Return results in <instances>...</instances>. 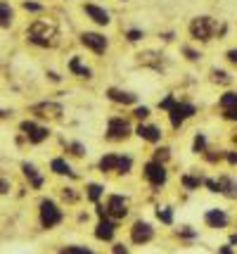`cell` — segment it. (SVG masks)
<instances>
[{
  "mask_svg": "<svg viewBox=\"0 0 237 254\" xmlns=\"http://www.w3.org/2000/svg\"><path fill=\"white\" fill-rule=\"evenodd\" d=\"M104 209H107V216L114 219V221H124L128 219V214H131V202L126 197L124 192H109L107 197H104Z\"/></svg>",
  "mask_w": 237,
  "mask_h": 254,
  "instance_id": "7",
  "label": "cell"
},
{
  "mask_svg": "<svg viewBox=\"0 0 237 254\" xmlns=\"http://www.w3.org/2000/svg\"><path fill=\"white\" fill-rule=\"evenodd\" d=\"M226 60L230 62V64L237 66V48H228V50H226Z\"/></svg>",
  "mask_w": 237,
  "mask_h": 254,
  "instance_id": "40",
  "label": "cell"
},
{
  "mask_svg": "<svg viewBox=\"0 0 237 254\" xmlns=\"http://www.w3.org/2000/svg\"><path fill=\"white\" fill-rule=\"evenodd\" d=\"M24 10H29V12H43V5H38V2H24Z\"/></svg>",
  "mask_w": 237,
  "mask_h": 254,
  "instance_id": "42",
  "label": "cell"
},
{
  "mask_svg": "<svg viewBox=\"0 0 237 254\" xmlns=\"http://www.w3.org/2000/svg\"><path fill=\"white\" fill-rule=\"evenodd\" d=\"M197 112H199V107H197L192 100H178V102L173 105V110L166 112V117H169V126L173 128V131H181L192 117H197Z\"/></svg>",
  "mask_w": 237,
  "mask_h": 254,
  "instance_id": "4",
  "label": "cell"
},
{
  "mask_svg": "<svg viewBox=\"0 0 237 254\" xmlns=\"http://www.w3.org/2000/svg\"><path fill=\"white\" fill-rule=\"evenodd\" d=\"M136 135L142 140V143H149V145L164 143V131H161V126H157V124H152V122L136 124Z\"/></svg>",
  "mask_w": 237,
  "mask_h": 254,
  "instance_id": "11",
  "label": "cell"
},
{
  "mask_svg": "<svg viewBox=\"0 0 237 254\" xmlns=\"http://www.w3.org/2000/svg\"><path fill=\"white\" fill-rule=\"evenodd\" d=\"M79 43L88 53H93V55H97V57H104L109 53V38L100 31H83L79 36Z\"/></svg>",
  "mask_w": 237,
  "mask_h": 254,
  "instance_id": "8",
  "label": "cell"
},
{
  "mask_svg": "<svg viewBox=\"0 0 237 254\" xmlns=\"http://www.w3.org/2000/svg\"><path fill=\"white\" fill-rule=\"evenodd\" d=\"M216 181H218V195L230 199V202H235L237 199V176H233V174H218Z\"/></svg>",
  "mask_w": 237,
  "mask_h": 254,
  "instance_id": "16",
  "label": "cell"
},
{
  "mask_svg": "<svg viewBox=\"0 0 237 254\" xmlns=\"http://www.w3.org/2000/svg\"><path fill=\"white\" fill-rule=\"evenodd\" d=\"M69 71H71L74 76L86 78V81H91L93 78V69L86 64V62H83V57H79V55H74L71 60H69Z\"/></svg>",
  "mask_w": 237,
  "mask_h": 254,
  "instance_id": "18",
  "label": "cell"
},
{
  "mask_svg": "<svg viewBox=\"0 0 237 254\" xmlns=\"http://www.w3.org/2000/svg\"><path fill=\"white\" fill-rule=\"evenodd\" d=\"M5 192H10V183L5 178H0V195H5Z\"/></svg>",
  "mask_w": 237,
  "mask_h": 254,
  "instance_id": "44",
  "label": "cell"
},
{
  "mask_svg": "<svg viewBox=\"0 0 237 254\" xmlns=\"http://www.w3.org/2000/svg\"><path fill=\"white\" fill-rule=\"evenodd\" d=\"M121 2H128V0H121Z\"/></svg>",
  "mask_w": 237,
  "mask_h": 254,
  "instance_id": "49",
  "label": "cell"
},
{
  "mask_svg": "<svg viewBox=\"0 0 237 254\" xmlns=\"http://www.w3.org/2000/svg\"><path fill=\"white\" fill-rule=\"evenodd\" d=\"M124 38L128 41V43H140L142 38H145V31L142 29H126V33H124Z\"/></svg>",
  "mask_w": 237,
  "mask_h": 254,
  "instance_id": "35",
  "label": "cell"
},
{
  "mask_svg": "<svg viewBox=\"0 0 237 254\" xmlns=\"http://www.w3.org/2000/svg\"><path fill=\"white\" fill-rule=\"evenodd\" d=\"M50 171H52L55 176L76 178V171L71 169V164L67 162V157H52V159H50Z\"/></svg>",
  "mask_w": 237,
  "mask_h": 254,
  "instance_id": "19",
  "label": "cell"
},
{
  "mask_svg": "<svg viewBox=\"0 0 237 254\" xmlns=\"http://www.w3.org/2000/svg\"><path fill=\"white\" fill-rule=\"evenodd\" d=\"M230 145H233V150H237V126L230 131Z\"/></svg>",
  "mask_w": 237,
  "mask_h": 254,
  "instance_id": "45",
  "label": "cell"
},
{
  "mask_svg": "<svg viewBox=\"0 0 237 254\" xmlns=\"http://www.w3.org/2000/svg\"><path fill=\"white\" fill-rule=\"evenodd\" d=\"M204 174H181V188L188 190V192H194V190L204 188Z\"/></svg>",
  "mask_w": 237,
  "mask_h": 254,
  "instance_id": "20",
  "label": "cell"
},
{
  "mask_svg": "<svg viewBox=\"0 0 237 254\" xmlns=\"http://www.w3.org/2000/svg\"><path fill=\"white\" fill-rule=\"evenodd\" d=\"M133 166H136V159H133V155H128V152H124V155L119 157V166H116V176H131Z\"/></svg>",
  "mask_w": 237,
  "mask_h": 254,
  "instance_id": "24",
  "label": "cell"
},
{
  "mask_svg": "<svg viewBox=\"0 0 237 254\" xmlns=\"http://www.w3.org/2000/svg\"><path fill=\"white\" fill-rule=\"evenodd\" d=\"M142 178H145V183L154 192H161V190L169 186V169H166L164 162H157V159L149 157L145 164H142Z\"/></svg>",
  "mask_w": 237,
  "mask_h": 254,
  "instance_id": "3",
  "label": "cell"
},
{
  "mask_svg": "<svg viewBox=\"0 0 237 254\" xmlns=\"http://www.w3.org/2000/svg\"><path fill=\"white\" fill-rule=\"evenodd\" d=\"M62 197H64V202H69V204H76L81 199V195L74 188H62Z\"/></svg>",
  "mask_w": 237,
  "mask_h": 254,
  "instance_id": "36",
  "label": "cell"
},
{
  "mask_svg": "<svg viewBox=\"0 0 237 254\" xmlns=\"http://www.w3.org/2000/svg\"><path fill=\"white\" fill-rule=\"evenodd\" d=\"M218 107H221V110H235L237 107V90H226V93L218 98Z\"/></svg>",
  "mask_w": 237,
  "mask_h": 254,
  "instance_id": "29",
  "label": "cell"
},
{
  "mask_svg": "<svg viewBox=\"0 0 237 254\" xmlns=\"http://www.w3.org/2000/svg\"><path fill=\"white\" fill-rule=\"evenodd\" d=\"M178 100H181V98H178L176 93H166V95H164V98H161V100L157 102V110H161V112L173 110V105H176Z\"/></svg>",
  "mask_w": 237,
  "mask_h": 254,
  "instance_id": "32",
  "label": "cell"
},
{
  "mask_svg": "<svg viewBox=\"0 0 237 254\" xmlns=\"http://www.w3.org/2000/svg\"><path fill=\"white\" fill-rule=\"evenodd\" d=\"M209 74H211V81H214V83H221V86H233V81H235V78H233V74H230V71H226V69H216V66H214Z\"/></svg>",
  "mask_w": 237,
  "mask_h": 254,
  "instance_id": "27",
  "label": "cell"
},
{
  "mask_svg": "<svg viewBox=\"0 0 237 254\" xmlns=\"http://www.w3.org/2000/svg\"><path fill=\"white\" fill-rule=\"evenodd\" d=\"M38 219H41V226L43 228H57L59 223L64 221V211H62V207L57 204L55 199H41V204H38Z\"/></svg>",
  "mask_w": 237,
  "mask_h": 254,
  "instance_id": "6",
  "label": "cell"
},
{
  "mask_svg": "<svg viewBox=\"0 0 237 254\" xmlns=\"http://www.w3.org/2000/svg\"><path fill=\"white\" fill-rule=\"evenodd\" d=\"M12 19H14V12H12L10 2L0 0V26H2V29H7V26H12Z\"/></svg>",
  "mask_w": 237,
  "mask_h": 254,
  "instance_id": "28",
  "label": "cell"
},
{
  "mask_svg": "<svg viewBox=\"0 0 237 254\" xmlns=\"http://www.w3.org/2000/svg\"><path fill=\"white\" fill-rule=\"evenodd\" d=\"M197 235H199V233L194 231L192 226H181V231H178V238H181V240H194Z\"/></svg>",
  "mask_w": 237,
  "mask_h": 254,
  "instance_id": "37",
  "label": "cell"
},
{
  "mask_svg": "<svg viewBox=\"0 0 237 254\" xmlns=\"http://www.w3.org/2000/svg\"><path fill=\"white\" fill-rule=\"evenodd\" d=\"M206 150H209V138H206L204 131H197L194 138H192V152H194V155H204Z\"/></svg>",
  "mask_w": 237,
  "mask_h": 254,
  "instance_id": "26",
  "label": "cell"
},
{
  "mask_svg": "<svg viewBox=\"0 0 237 254\" xmlns=\"http://www.w3.org/2000/svg\"><path fill=\"white\" fill-rule=\"evenodd\" d=\"M228 245H233V247L237 245V233H230V238H228Z\"/></svg>",
  "mask_w": 237,
  "mask_h": 254,
  "instance_id": "47",
  "label": "cell"
},
{
  "mask_svg": "<svg viewBox=\"0 0 237 254\" xmlns=\"http://www.w3.org/2000/svg\"><path fill=\"white\" fill-rule=\"evenodd\" d=\"M29 41L38 48H52L57 45V29L55 24H50L47 19H41V22H34L31 29H29Z\"/></svg>",
  "mask_w": 237,
  "mask_h": 254,
  "instance_id": "5",
  "label": "cell"
},
{
  "mask_svg": "<svg viewBox=\"0 0 237 254\" xmlns=\"http://www.w3.org/2000/svg\"><path fill=\"white\" fill-rule=\"evenodd\" d=\"M204 226L206 228H211V231H226L228 226H230V214L228 209H221V207H211V209L204 211Z\"/></svg>",
  "mask_w": 237,
  "mask_h": 254,
  "instance_id": "10",
  "label": "cell"
},
{
  "mask_svg": "<svg viewBox=\"0 0 237 254\" xmlns=\"http://www.w3.org/2000/svg\"><path fill=\"white\" fill-rule=\"evenodd\" d=\"M83 14H86L95 26H109V24H112L109 10L102 7V5H97V2H83Z\"/></svg>",
  "mask_w": 237,
  "mask_h": 254,
  "instance_id": "14",
  "label": "cell"
},
{
  "mask_svg": "<svg viewBox=\"0 0 237 254\" xmlns=\"http://www.w3.org/2000/svg\"><path fill=\"white\" fill-rule=\"evenodd\" d=\"M83 254H95V252H93L91 247H86V252H83Z\"/></svg>",
  "mask_w": 237,
  "mask_h": 254,
  "instance_id": "48",
  "label": "cell"
},
{
  "mask_svg": "<svg viewBox=\"0 0 237 254\" xmlns=\"http://www.w3.org/2000/svg\"><path fill=\"white\" fill-rule=\"evenodd\" d=\"M83 195H86V199H88V202L97 204V202H102V199L107 197V188H104L102 183H86Z\"/></svg>",
  "mask_w": 237,
  "mask_h": 254,
  "instance_id": "21",
  "label": "cell"
},
{
  "mask_svg": "<svg viewBox=\"0 0 237 254\" xmlns=\"http://www.w3.org/2000/svg\"><path fill=\"white\" fill-rule=\"evenodd\" d=\"M119 152H104V155L97 159V171L109 176V174H116V166H119Z\"/></svg>",
  "mask_w": 237,
  "mask_h": 254,
  "instance_id": "17",
  "label": "cell"
},
{
  "mask_svg": "<svg viewBox=\"0 0 237 254\" xmlns=\"http://www.w3.org/2000/svg\"><path fill=\"white\" fill-rule=\"evenodd\" d=\"M104 98L114 102V105H119V107H136L138 105V93L126 88H116V86H109L104 90Z\"/></svg>",
  "mask_w": 237,
  "mask_h": 254,
  "instance_id": "12",
  "label": "cell"
},
{
  "mask_svg": "<svg viewBox=\"0 0 237 254\" xmlns=\"http://www.w3.org/2000/svg\"><path fill=\"white\" fill-rule=\"evenodd\" d=\"M181 53L183 55H185V60H188V62H202V53H199V50H194V48H192V45H181Z\"/></svg>",
  "mask_w": 237,
  "mask_h": 254,
  "instance_id": "34",
  "label": "cell"
},
{
  "mask_svg": "<svg viewBox=\"0 0 237 254\" xmlns=\"http://www.w3.org/2000/svg\"><path fill=\"white\" fill-rule=\"evenodd\" d=\"M221 119L230 124H237V107L235 110H221Z\"/></svg>",
  "mask_w": 237,
  "mask_h": 254,
  "instance_id": "38",
  "label": "cell"
},
{
  "mask_svg": "<svg viewBox=\"0 0 237 254\" xmlns=\"http://www.w3.org/2000/svg\"><path fill=\"white\" fill-rule=\"evenodd\" d=\"M19 128H22V133L29 138V143L31 145H41L50 138V131H47L46 126H38L36 122H22Z\"/></svg>",
  "mask_w": 237,
  "mask_h": 254,
  "instance_id": "15",
  "label": "cell"
},
{
  "mask_svg": "<svg viewBox=\"0 0 237 254\" xmlns=\"http://www.w3.org/2000/svg\"><path fill=\"white\" fill-rule=\"evenodd\" d=\"M131 117H133L138 124H140V122H149V117H152V107H149V105H136V107H133V112H131Z\"/></svg>",
  "mask_w": 237,
  "mask_h": 254,
  "instance_id": "30",
  "label": "cell"
},
{
  "mask_svg": "<svg viewBox=\"0 0 237 254\" xmlns=\"http://www.w3.org/2000/svg\"><path fill=\"white\" fill-rule=\"evenodd\" d=\"M34 114L36 117H59L62 114V107L55 105V102H41L34 107Z\"/></svg>",
  "mask_w": 237,
  "mask_h": 254,
  "instance_id": "23",
  "label": "cell"
},
{
  "mask_svg": "<svg viewBox=\"0 0 237 254\" xmlns=\"http://www.w3.org/2000/svg\"><path fill=\"white\" fill-rule=\"evenodd\" d=\"M112 254H128V247L124 243H114L112 245Z\"/></svg>",
  "mask_w": 237,
  "mask_h": 254,
  "instance_id": "41",
  "label": "cell"
},
{
  "mask_svg": "<svg viewBox=\"0 0 237 254\" xmlns=\"http://www.w3.org/2000/svg\"><path fill=\"white\" fill-rule=\"evenodd\" d=\"M136 135V126L126 114H112L104 126V140L107 143H126Z\"/></svg>",
  "mask_w": 237,
  "mask_h": 254,
  "instance_id": "1",
  "label": "cell"
},
{
  "mask_svg": "<svg viewBox=\"0 0 237 254\" xmlns=\"http://www.w3.org/2000/svg\"><path fill=\"white\" fill-rule=\"evenodd\" d=\"M216 29H218V19H214L211 14H197L188 24V33L194 43H211L216 38Z\"/></svg>",
  "mask_w": 237,
  "mask_h": 254,
  "instance_id": "2",
  "label": "cell"
},
{
  "mask_svg": "<svg viewBox=\"0 0 237 254\" xmlns=\"http://www.w3.org/2000/svg\"><path fill=\"white\" fill-rule=\"evenodd\" d=\"M22 171H24V176L29 178V183H31V188H36V190H41V188H43V176L38 174V169H36L34 164H29V162H24V164H22Z\"/></svg>",
  "mask_w": 237,
  "mask_h": 254,
  "instance_id": "22",
  "label": "cell"
},
{
  "mask_svg": "<svg viewBox=\"0 0 237 254\" xmlns=\"http://www.w3.org/2000/svg\"><path fill=\"white\" fill-rule=\"evenodd\" d=\"M152 159H157V162H164V164H166V162L171 159V147H169V145H161V143L154 145Z\"/></svg>",
  "mask_w": 237,
  "mask_h": 254,
  "instance_id": "31",
  "label": "cell"
},
{
  "mask_svg": "<svg viewBox=\"0 0 237 254\" xmlns=\"http://www.w3.org/2000/svg\"><path fill=\"white\" fill-rule=\"evenodd\" d=\"M226 164L237 169V150H226Z\"/></svg>",
  "mask_w": 237,
  "mask_h": 254,
  "instance_id": "39",
  "label": "cell"
},
{
  "mask_svg": "<svg viewBox=\"0 0 237 254\" xmlns=\"http://www.w3.org/2000/svg\"><path fill=\"white\" fill-rule=\"evenodd\" d=\"M154 235H157V231H154V226L147 221V219H136V221L131 223V228H128V240L133 245H138V247L152 243Z\"/></svg>",
  "mask_w": 237,
  "mask_h": 254,
  "instance_id": "9",
  "label": "cell"
},
{
  "mask_svg": "<svg viewBox=\"0 0 237 254\" xmlns=\"http://www.w3.org/2000/svg\"><path fill=\"white\" fill-rule=\"evenodd\" d=\"M216 254H235V247H233V245H221Z\"/></svg>",
  "mask_w": 237,
  "mask_h": 254,
  "instance_id": "43",
  "label": "cell"
},
{
  "mask_svg": "<svg viewBox=\"0 0 237 254\" xmlns=\"http://www.w3.org/2000/svg\"><path fill=\"white\" fill-rule=\"evenodd\" d=\"M47 76H50V81H55V83H59V81H62V76H59V74H55V71H47Z\"/></svg>",
  "mask_w": 237,
  "mask_h": 254,
  "instance_id": "46",
  "label": "cell"
},
{
  "mask_svg": "<svg viewBox=\"0 0 237 254\" xmlns=\"http://www.w3.org/2000/svg\"><path fill=\"white\" fill-rule=\"evenodd\" d=\"M116 233H119V221H114V219H109V216H104V219H97L93 235H95V240H100V243H114Z\"/></svg>",
  "mask_w": 237,
  "mask_h": 254,
  "instance_id": "13",
  "label": "cell"
},
{
  "mask_svg": "<svg viewBox=\"0 0 237 254\" xmlns=\"http://www.w3.org/2000/svg\"><path fill=\"white\" fill-rule=\"evenodd\" d=\"M154 214H157V219L164 226H173L176 223V214H173V207H169V204H159L157 209H154Z\"/></svg>",
  "mask_w": 237,
  "mask_h": 254,
  "instance_id": "25",
  "label": "cell"
},
{
  "mask_svg": "<svg viewBox=\"0 0 237 254\" xmlns=\"http://www.w3.org/2000/svg\"><path fill=\"white\" fill-rule=\"evenodd\" d=\"M64 147H67V152H69L71 157H86V155H88L86 145H83V143H76V140H69Z\"/></svg>",
  "mask_w": 237,
  "mask_h": 254,
  "instance_id": "33",
  "label": "cell"
}]
</instances>
